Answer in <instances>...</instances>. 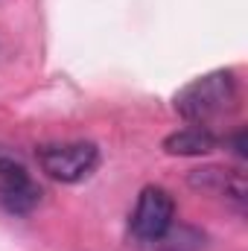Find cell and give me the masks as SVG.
Returning a JSON list of instances; mask_svg holds the SVG:
<instances>
[{
    "label": "cell",
    "instance_id": "2",
    "mask_svg": "<svg viewBox=\"0 0 248 251\" xmlns=\"http://www.w3.org/2000/svg\"><path fill=\"white\" fill-rule=\"evenodd\" d=\"M38 164L41 170L62 184L85 181L99 167V149L88 140H70V143H44L38 146Z\"/></svg>",
    "mask_w": 248,
    "mask_h": 251
},
{
    "label": "cell",
    "instance_id": "3",
    "mask_svg": "<svg viewBox=\"0 0 248 251\" xmlns=\"http://www.w3.org/2000/svg\"><path fill=\"white\" fill-rule=\"evenodd\" d=\"M41 196L44 190L32 178L26 164L0 143V207L15 216H26L41 204Z\"/></svg>",
    "mask_w": 248,
    "mask_h": 251
},
{
    "label": "cell",
    "instance_id": "6",
    "mask_svg": "<svg viewBox=\"0 0 248 251\" xmlns=\"http://www.w3.org/2000/svg\"><path fill=\"white\" fill-rule=\"evenodd\" d=\"M219 137L207 128V126H187L173 131L170 137H164V152L167 155H178V158H201L219 149Z\"/></svg>",
    "mask_w": 248,
    "mask_h": 251
},
{
    "label": "cell",
    "instance_id": "7",
    "mask_svg": "<svg viewBox=\"0 0 248 251\" xmlns=\"http://www.w3.org/2000/svg\"><path fill=\"white\" fill-rule=\"evenodd\" d=\"M231 146H234V155L246 158V128H237L234 137H231Z\"/></svg>",
    "mask_w": 248,
    "mask_h": 251
},
{
    "label": "cell",
    "instance_id": "8",
    "mask_svg": "<svg viewBox=\"0 0 248 251\" xmlns=\"http://www.w3.org/2000/svg\"><path fill=\"white\" fill-rule=\"evenodd\" d=\"M170 251H175V249H170Z\"/></svg>",
    "mask_w": 248,
    "mask_h": 251
},
{
    "label": "cell",
    "instance_id": "5",
    "mask_svg": "<svg viewBox=\"0 0 248 251\" xmlns=\"http://www.w3.org/2000/svg\"><path fill=\"white\" fill-rule=\"evenodd\" d=\"M190 184L196 190H204V193H216V196H225L228 201H234L240 210L246 207V176L240 170H225V167H201V170H193L190 173Z\"/></svg>",
    "mask_w": 248,
    "mask_h": 251
},
{
    "label": "cell",
    "instance_id": "1",
    "mask_svg": "<svg viewBox=\"0 0 248 251\" xmlns=\"http://www.w3.org/2000/svg\"><path fill=\"white\" fill-rule=\"evenodd\" d=\"M240 105V82L234 70H213L193 79L175 94V111L193 126L228 117Z\"/></svg>",
    "mask_w": 248,
    "mask_h": 251
},
{
    "label": "cell",
    "instance_id": "4",
    "mask_svg": "<svg viewBox=\"0 0 248 251\" xmlns=\"http://www.w3.org/2000/svg\"><path fill=\"white\" fill-rule=\"evenodd\" d=\"M173 222H175V201L170 190L158 187V184L140 190L137 204L131 210V222H128L131 234L140 243H158L170 234Z\"/></svg>",
    "mask_w": 248,
    "mask_h": 251
}]
</instances>
